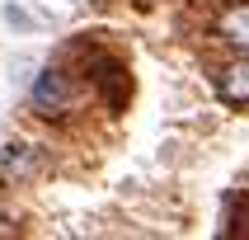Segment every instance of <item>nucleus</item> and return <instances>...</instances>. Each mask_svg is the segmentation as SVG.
Wrapping results in <instances>:
<instances>
[{
    "label": "nucleus",
    "instance_id": "obj_1",
    "mask_svg": "<svg viewBox=\"0 0 249 240\" xmlns=\"http://www.w3.org/2000/svg\"><path fill=\"white\" fill-rule=\"evenodd\" d=\"M75 104H80V85H75V75H71L66 66H47L38 80H33V90H28V109L38 113L42 123L71 118Z\"/></svg>",
    "mask_w": 249,
    "mask_h": 240
},
{
    "label": "nucleus",
    "instance_id": "obj_2",
    "mask_svg": "<svg viewBox=\"0 0 249 240\" xmlns=\"http://www.w3.org/2000/svg\"><path fill=\"white\" fill-rule=\"evenodd\" d=\"M216 99L226 109H249V52H235L216 71Z\"/></svg>",
    "mask_w": 249,
    "mask_h": 240
},
{
    "label": "nucleus",
    "instance_id": "obj_3",
    "mask_svg": "<svg viewBox=\"0 0 249 240\" xmlns=\"http://www.w3.org/2000/svg\"><path fill=\"white\" fill-rule=\"evenodd\" d=\"M216 38H221L231 52H249V0H231V5L216 14Z\"/></svg>",
    "mask_w": 249,
    "mask_h": 240
},
{
    "label": "nucleus",
    "instance_id": "obj_4",
    "mask_svg": "<svg viewBox=\"0 0 249 240\" xmlns=\"http://www.w3.org/2000/svg\"><path fill=\"white\" fill-rule=\"evenodd\" d=\"M33 174H38V146L14 141L0 151V179L5 184H33Z\"/></svg>",
    "mask_w": 249,
    "mask_h": 240
},
{
    "label": "nucleus",
    "instance_id": "obj_5",
    "mask_svg": "<svg viewBox=\"0 0 249 240\" xmlns=\"http://www.w3.org/2000/svg\"><path fill=\"white\" fill-rule=\"evenodd\" d=\"M0 231H5V226H0Z\"/></svg>",
    "mask_w": 249,
    "mask_h": 240
}]
</instances>
